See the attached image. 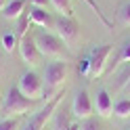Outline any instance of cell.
<instances>
[{
	"instance_id": "6da1fadb",
	"label": "cell",
	"mask_w": 130,
	"mask_h": 130,
	"mask_svg": "<svg viewBox=\"0 0 130 130\" xmlns=\"http://www.w3.org/2000/svg\"><path fill=\"white\" fill-rule=\"evenodd\" d=\"M34 42L40 48L42 57H51V59H55V61H67L69 57H71L69 46L65 44L57 34H53V31H46V29L36 31Z\"/></svg>"
},
{
	"instance_id": "7a4b0ae2",
	"label": "cell",
	"mask_w": 130,
	"mask_h": 130,
	"mask_svg": "<svg viewBox=\"0 0 130 130\" xmlns=\"http://www.w3.org/2000/svg\"><path fill=\"white\" fill-rule=\"evenodd\" d=\"M31 107H34V101L23 96L17 86H11L9 92L4 94V105H2V111L0 113L4 118H19L23 113H27Z\"/></svg>"
},
{
	"instance_id": "3957f363",
	"label": "cell",
	"mask_w": 130,
	"mask_h": 130,
	"mask_svg": "<svg viewBox=\"0 0 130 130\" xmlns=\"http://www.w3.org/2000/svg\"><path fill=\"white\" fill-rule=\"evenodd\" d=\"M19 92L23 96H27L31 101H38V99H44V80L40 78L36 71H23L21 78H19Z\"/></svg>"
},
{
	"instance_id": "277c9868",
	"label": "cell",
	"mask_w": 130,
	"mask_h": 130,
	"mask_svg": "<svg viewBox=\"0 0 130 130\" xmlns=\"http://www.w3.org/2000/svg\"><path fill=\"white\" fill-rule=\"evenodd\" d=\"M67 74H69L67 61L48 63L44 69V94H46V90H59L65 84V80H67Z\"/></svg>"
},
{
	"instance_id": "5b68a950",
	"label": "cell",
	"mask_w": 130,
	"mask_h": 130,
	"mask_svg": "<svg viewBox=\"0 0 130 130\" xmlns=\"http://www.w3.org/2000/svg\"><path fill=\"white\" fill-rule=\"evenodd\" d=\"M61 101H63V92H55L53 99L48 101L44 107H40L34 116L29 118V122L25 124V128H23V130H44V124L51 120V116L57 111V107H59Z\"/></svg>"
},
{
	"instance_id": "8992f818",
	"label": "cell",
	"mask_w": 130,
	"mask_h": 130,
	"mask_svg": "<svg viewBox=\"0 0 130 130\" xmlns=\"http://www.w3.org/2000/svg\"><path fill=\"white\" fill-rule=\"evenodd\" d=\"M55 29H57V36L67 46L76 44L78 38H80V25H78V21L74 17H63V15L57 17L55 19Z\"/></svg>"
},
{
	"instance_id": "52a82bcc",
	"label": "cell",
	"mask_w": 130,
	"mask_h": 130,
	"mask_svg": "<svg viewBox=\"0 0 130 130\" xmlns=\"http://www.w3.org/2000/svg\"><path fill=\"white\" fill-rule=\"evenodd\" d=\"M111 53H113V46L111 44L94 46L92 51L88 53V61H90V78H99L105 71V65H107Z\"/></svg>"
},
{
	"instance_id": "ba28073f",
	"label": "cell",
	"mask_w": 130,
	"mask_h": 130,
	"mask_svg": "<svg viewBox=\"0 0 130 130\" xmlns=\"http://www.w3.org/2000/svg\"><path fill=\"white\" fill-rule=\"evenodd\" d=\"M92 111H94V103L90 99V94L86 92V88H80L74 96V103H71V113H74L76 120H88L92 118Z\"/></svg>"
},
{
	"instance_id": "9c48e42d",
	"label": "cell",
	"mask_w": 130,
	"mask_h": 130,
	"mask_svg": "<svg viewBox=\"0 0 130 130\" xmlns=\"http://www.w3.org/2000/svg\"><path fill=\"white\" fill-rule=\"evenodd\" d=\"M19 53H21V59L25 61L29 67H38L40 63H42V53H40V48L36 46L34 42V36H23L21 42H19Z\"/></svg>"
},
{
	"instance_id": "30bf717a",
	"label": "cell",
	"mask_w": 130,
	"mask_h": 130,
	"mask_svg": "<svg viewBox=\"0 0 130 130\" xmlns=\"http://www.w3.org/2000/svg\"><path fill=\"white\" fill-rule=\"evenodd\" d=\"M94 111L99 113L101 118H109L113 113V101H111V94L105 90V88H99L94 94Z\"/></svg>"
},
{
	"instance_id": "8fae6325",
	"label": "cell",
	"mask_w": 130,
	"mask_h": 130,
	"mask_svg": "<svg viewBox=\"0 0 130 130\" xmlns=\"http://www.w3.org/2000/svg\"><path fill=\"white\" fill-rule=\"evenodd\" d=\"M27 17H29V21H34L36 25L44 27V29H55V19L46 9H40V6L31 4L29 11H27Z\"/></svg>"
},
{
	"instance_id": "7c38bea8",
	"label": "cell",
	"mask_w": 130,
	"mask_h": 130,
	"mask_svg": "<svg viewBox=\"0 0 130 130\" xmlns=\"http://www.w3.org/2000/svg\"><path fill=\"white\" fill-rule=\"evenodd\" d=\"M25 9V0H9L2 9V17L4 19H19Z\"/></svg>"
},
{
	"instance_id": "4fadbf2b",
	"label": "cell",
	"mask_w": 130,
	"mask_h": 130,
	"mask_svg": "<svg viewBox=\"0 0 130 130\" xmlns=\"http://www.w3.org/2000/svg\"><path fill=\"white\" fill-rule=\"evenodd\" d=\"M113 116L120 118V120L130 118V99L128 96H124V99H120V101L113 103Z\"/></svg>"
},
{
	"instance_id": "5bb4252c",
	"label": "cell",
	"mask_w": 130,
	"mask_h": 130,
	"mask_svg": "<svg viewBox=\"0 0 130 130\" xmlns=\"http://www.w3.org/2000/svg\"><path fill=\"white\" fill-rule=\"evenodd\" d=\"M51 2L59 11V15H63V17H74V6H71L69 0H51Z\"/></svg>"
},
{
	"instance_id": "9a60e30c",
	"label": "cell",
	"mask_w": 130,
	"mask_h": 130,
	"mask_svg": "<svg viewBox=\"0 0 130 130\" xmlns=\"http://www.w3.org/2000/svg\"><path fill=\"white\" fill-rule=\"evenodd\" d=\"M84 2H86V4H88V6H90V9H92V13L96 15V17H99V21L103 23V25H105V27H109V29L113 27V25H111V21H109L107 17H105V13L101 11V6H99V4H96V2H94V0H84Z\"/></svg>"
},
{
	"instance_id": "2e32d148",
	"label": "cell",
	"mask_w": 130,
	"mask_h": 130,
	"mask_svg": "<svg viewBox=\"0 0 130 130\" xmlns=\"http://www.w3.org/2000/svg\"><path fill=\"white\" fill-rule=\"evenodd\" d=\"M17 46H19V42H17V36H15V34H11V31H9V34L2 36V48H4L6 53H13Z\"/></svg>"
},
{
	"instance_id": "e0dca14e",
	"label": "cell",
	"mask_w": 130,
	"mask_h": 130,
	"mask_svg": "<svg viewBox=\"0 0 130 130\" xmlns=\"http://www.w3.org/2000/svg\"><path fill=\"white\" fill-rule=\"evenodd\" d=\"M53 116H55V130H69V122H67V118H65V111L57 109Z\"/></svg>"
},
{
	"instance_id": "ac0fdd59",
	"label": "cell",
	"mask_w": 130,
	"mask_h": 130,
	"mask_svg": "<svg viewBox=\"0 0 130 130\" xmlns=\"http://www.w3.org/2000/svg\"><path fill=\"white\" fill-rule=\"evenodd\" d=\"M118 19H120V23L122 25H130V2H126V4H122L120 6V11H118Z\"/></svg>"
},
{
	"instance_id": "d6986e66",
	"label": "cell",
	"mask_w": 130,
	"mask_h": 130,
	"mask_svg": "<svg viewBox=\"0 0 130 130\" xmlns=\"http://www.w3.org/2000/svg\"><path fill=\"white\" fill-rule=\"evenodd\" d=\"M0 130H19V120L17 118H4L0 122Z\"/></svg>"
},
{
	"instance_id": "ffe728a7",
	"label": "cell",
	"mask_w": 130,
	"mask_h": 130,
	"mask_svg": "<svg viewBox=\"0 0 130 130\" xmlns=\"http://www.w3.org/2000/svg\"><path fill=\"white\" fill-rule=\"evenodd\" d=\"M80 126H82V130H103V126H101V124H99V122H96L94 118H88V120H84Z\"/></svg>"
},
{
	"instance_id": "44dd1931",
	"label": "cell",
	"mask_w": 130,
	"mask_h": 130,
	"mask_svg": "<svg viewBox=\"0 0 130 130\" xmlns=\"http://www.w3.org/2000/svg\"><path fill=\"white\" fill-rule=\"evenodd\" d=\"M80 74L82 76H90V61H88V57L80 61Z\"/></svg>"
},
{
	"instance_id": "7402d4cb",
	"label": "cell",
	"mask_w": 130,
	"mask_h": 130,
	"mask_svg": "<svg viewBox=\"0 0 130 130\" xmlns=\"http://www.w3.org/2000/svg\"><path fill=\"white\" fill-rule=\"evenodd\" d=\"M120 61H126V63L130 61V42L122 46V53H120Z\"/></svg>"
},
{
	"instance_id": "603a6c76",
	"label": "cell",
	"mask_w": 130,
	"mask_h": 130,
	"mask_svg": "<svg viewBox=\"0 0 130 130\" xmlns=\"http://www.w3.org/2000/svg\"><path fill=\"white\" fill-rule=\"evenodd\" d=\"M48 2H51V0H31V4H34V6H40V9H46Z\"/></svg>"
},
{
	"instance_id": "cb8c5ba5",
	"label": "cell",
	"mask_w": 130,
	"mask_h": 130,
	"mask_svg": "<svg viewBox=\"0 0 130 130\" xmlns=\"http://www.w3.org/2000/svg\"><path fill=\"white\" fill-rule=\"evenodd\" d=\"M69 130H82L80 122H71V124H69Z\"/></svg>"
},
{
	"instance_id": "d4e9b609",
	"label": "cell",
	"mask_w": 130,
	"mask_h": 130,
	"mask_svg": "<svg viewBox=\"0 0 130 130\" xmlns=\"http://www.w3.org/2000/svg\"><path fill=\"white\" fill-rule=\"evenodd\" d=\"M122 90H124V94H126V96H130V80L124 84V88H122Z\"/></svg>"
},
{
	"instance_id": "484cf974",
	"label": "cell",
	"mask_w": 130,
	"mask_h": 130,
	"mask_svg": "<svg viewBox=\"0 0 130 130\" xmlns=\"http://www.w3.org/2000/svg\"><path fill=\"white\" fill-rule=\"evenodd\" d=\"M2 105H4V94L0 92V111H2Z\"/></svg>"
},
{
	"instance_id": "4316f807",
	"label": "cell",
	"mask_w": 130,
	"mask_h": 130,
	"mask_svg": "<svg viewBox=\"0 0 130 130\" xmlns=\"http://www.w3.org/2000/svg\"><path fill=\"white\" fill-rule=\"evenodd\" d=\"M6 2H9V0H0V11L4 9V4H6Z\"/></svg>"
},
{
	"instance_id": "83f0119b",
	"label": "cell",
	"mask_w": 130,
	"mask_h": 130,
	"mask_svg": "<svg viewBox=\"0 0 130 130\" xmlns=\"http://www.w3.org/2000/svg\"><path fill=\"white\" fill-rule=\"evenodd\" d=\"M128 130H130V126H128Z\"/></svg>"
}]
</instances>
